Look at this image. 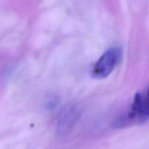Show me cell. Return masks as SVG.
<instances>
[{
  "mask_svg": "<svg viewBox=\"0 0 149 149\" xmlns=\"http://www.w3.org/2000/svg\"><path fill=\"white\" fill-rule=\"evenodd\" d=\"M149 119V85L143 93L135 95L129 111L114 123L115 127L123 128L139 125Z\"/></svg>",
  "mask_w": 149,
  "mask_h": 149,
  "instance_id": "obj_1",
  "label": "cell"
},
{
  "mask_svg": "<svg viewBox=\"0 0 149 149\" xmlns=\"http://www.w3.org/2000/svg\"><path fill=\"white\" fill-rule=\"evenodd\" d=\"M122 58V50L119 47H111L107 49L95 63L92 70L94 78L102 79L109 77Z\"/></svg>",
  "mask_w": 149,
  "mask_h": 149,
  "instance_id": "obj_2",
  "label": "cell"
},
{
  "mask_svg": "<svg viewBox=\"0 0 149 149\" xmlns=\"http://www.w3.org/2000/svg\"><path fill=\"white\" fill-rule=\"evenodd\" d=\"M79 115V110L75 106H70L65 109L61 115L58 125V133L65 135L70 132Z\"/></svg>",
  "mask_w": 149,
  "mask_h": 149,
  "instance_id": "obj_3",
  "label": "cell"
}]
</instances>
